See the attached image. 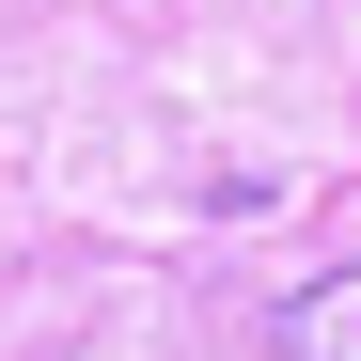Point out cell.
<instances>
[{"label":"cell","instance_id":"6da1fadb","mask_svg":"<svg viewBox=\"0 0 361 361\" xmlns=\"http://www.w3.org/2000/svg\"><path fill=\"white\" fill-rule=\"evenodd\" d=\"M267 345H283V361H361V267H330V283H298Z\"/></svg>","mask_w":361,"mask_h":361}]
</instances>
